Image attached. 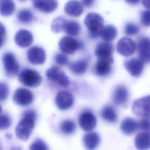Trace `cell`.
I'll return each mask as SVG.
<instances>
[{"mask_svg": "<svg viewBox=\"0 0 150 150\" xmlns=\"http://www.w3.org/2000/svg\"><path fill=\"white\" fill-rule=\"evenodd\" d=\"M36 113L33 110H28L23 112L22 118L15 128V135L22 141L28 140L35 127Z\"/></svg>", "mask_w": 150, "mask_h": 150, "instance_id": "obj_1", "label": "cell"}, {"mask_svg": "<svg viewBox=\"0 0 150 150\" xmlns=\"http://www.w3.org/2000/svg\"><path fill=\"white\" fill-rule=\"evenodd\" d=\"M89 35L92 38H97L104 27V19L98 13L91 12L88 13L84 19Z\"/></svg>", "mask_w": 150, "mask_h": 150, "instance_id": "obj_2", "label": "cell"}, {"mask_svg": "<svg viewBox=\"0 0 150 150\" xmlns=\"http://www.w3.org/2000/svg\"><path fill=\"white\" fill-rule=\"evenodd\" d=\"M18 80L24 86L29 87H38L42 81L39 73L30 69H23L18 74Z\"/></svg>", "mask_w": 150, "mask_h": 150, "instance_id": "obj_3", "label": "cell"}, {"mask_svg": "<svg viewBox=\"0 0 150 150\" xmlns=\"http://www.w3.org/2000/svg\"><path fill=\"white\" fill-rule=\"evenodd\" d=\"M2 62L5 73L7 77H13L18 74L20 66L12 53H5L2 56Z\"/></svg>", "mask_w": 150, "mask_h": 150, "instance_id": "obj_4", "label": "cell"}, {"mask_svg": "<svg viewBox=\"0 0 150 150\" xmlns=\"http://www.w3.org/2000/svg\"><path fill=\"white\" fill-rule=\"evenodd\" d=\"M132 111L138 117L150 118V95L134 101L132 105Z\"/></svg>", "mask_w": 150, "mask_h": 150, "instance_id": "obj_5", "label": "cell"}, {"mask_svg": "<svg viewBox=\"0 0 150 150\" xmlns=\"http://www.w3.org/2000/svg\"><path fill=\"white\" fill-rule=\"evenodd\" d=\"M46 77L49 80L64 87H67L69 84L68 77L57 66H53L49 68L46 71Z\"/></svg>", "mask_w": 150, "mask_h": 150, "instance_id": "obj_6", "label": "cell"}, {"mask_svg": "<svg viewBox=\"0 0 150 150\" xmlns=\"http://www.w3.org/2000/svg\"><path fill=\"white\" fill-rule=\"evenodd\" d=\"M33 101V95L28 89L20 87L17 88L13 96V101L18 105L24 107L30 104Z\"/></svg>", "mask_w": 150, "mask_h": 150, "instance_id": "obj_7", "label": "cell"}, {"mask_svg": "<svg viewBox=\"0 0 150 150\" xmlns=\"http://www.w3.org/2000/svg\"><path fill=\"white\" fill-rule=\"evenodd\" d=\"M59 47L64 53L73 54L81 47V44L70 36H66L59 40Z\"/></svg>", "mask_w": 150, "mask_h": 150, "instance_id": "obj_8", "label": "cell"}, {"mask_svg": "<svg viewBox=\"0 0 150 150\" xmlns=\"http://www.w3.org/2000/svg\"><path fill=\"white\" fill-rule=\"evenodd\" d=\"M135 42L131 38L124 37L121 38L117 44V50L118 53L125 57L132 55L136 49Z\"/></svg>", "mask_w": 150, "mask_h": 150, "instance_id": "obj_9", "label": "cell"}, {"mask_svg": "<svg viewBox=\"0 0 150 150\" xmlns=\"http://www.w3.org/2000/svg\"><path fill=\"white\" fill-rule=\"evenodd\" d=\"M139 59L145 63H150V38L141 37L137 42Z\"/></svg>", "mask_w": 150, "mask_h": 150, "instance_id": "obj_10", "label": "cell"}, {"mask_svg": "<svg viewBox=\"0 0 150 150\" xmlns=\"http://www.w3.org/2000/svg\"><path fill=\"white\" fill-rule=\"evenodd\" d=\"M55 103L59 110H68L74 103V97L69 91L65 90L60 91L56 96Z\"/></svg>", "mask_w": 150, "mask_h": 150, "instance_id": "obj_11", "label": "cell"}, {"mask_svg": "<svg viewBox=\"0 0 150 150\" xmlns=\"http://www.w3.org/2000/svg\"><path fill=\"white\" fill-rule=\"evenodd\" d=\"M113 62L112 56L107 58H98L94 67L95 73L100 77H105L109 75L112 71Z\"/></svg>", "mask_w": 150, "mask_h": 150, "instance_id": "obj_12", "label": "cell"}, {"mask_svg": "<svg viewBox=\"0 0 150 150\" xmlns=\"http://www.w3.org/2000/svg\"><path fill=\"white\" fill-rule=\"evenodd\" d=\"M27 59L33 64H42L46 60V53L43 48L39 46H33L27 52Z\"/></svg>", "mask_w": 150, "mask_h": 150, "instance_id": "obj_13", "label": "cell"}, {"mask_svg": "<svg viewBox=\"0 0 150 150\" xmlns=\"http://www.w3.org/2000/svg\"><path fill=\"white\" fill-rule=\"evenodd\" d=\"M124 64L127 71L133 77H138L143 72L144 62L139 59L132 58L125 60Z\"/></svg>", "mask_w": 150, "mask_h": 150, "instance_id": "obj_14", "label": "cell"}, {"mask_svg": "<svg viewBox=\"0 0 150 150\" xmlns=\"http://www.w3.org/2000/svg\"><path fill=\"white\" fill-rule=\"evenodd\" d=\"M79 123L80 127L85 131H91L94 129L97 120L95 115L90 111L83 112L79 119Z\"/></svg>", "mask_w": 150, "mask_h": 150, "instance_id": "obj_15", "label": "cell"}, {"mask_svg": "<svg viewBox=\"0 0 150 150\" xmlns=\"http://www.w3.org/2000/svg\"><path fill=\"white\" fill-rule=\"evenodd\" d=\"M32 5L38 10L45 13L54 11L58 6L57 0H31Z\"/></svg>", "mask_w": 150, "mask_h": 150, "instance_id": "obj_16", "label": "cell"}, {"mask_svg": "<svg viewBox=\"0 0 150 150\" xmlns=\"http://www.w3.org/2000/svg\"><path fill=\"white\" fill-rule=\"evenodd\" d=\"M129 96V91L127 87L122 85H119L115 88L112 93V102L117 105H124L128 101Z\"/></svg>", "mask_w": 150, "mask_h": 150, "instance_id": "obj_17", "label": "cell"}, {"mask_svg": "<svg viewBox=\"0 0 150 150\" xmlns=\"http://www.w3.org/2000/svg\"><path fill=\"white\" fill-rule=\"evenodd\" d=\"M33 36L32 33L26 29H20L15 34V43L21 47H27L33 42Z\"/></svg>", "mask_w": 150, "mask_h": 150, "instance_id": "obj_18", "label": "cell"}, {"mask_svg": "<svg viewBox=\"0 0 150 150\" xmlns=\"http://www.w3.org/2000/svg\"><path fill=\"white\" fill-rule=\"evenodd\" d=\"M114 50L113 45L110 42L98 43L95 49V54L97 58H107L112 57Z\"/></svg>", "mask_w": 150, "mask_h": 150, "instance_id": "obj_19", "label": "cell"}, {"mask_svg": "<svg viewBox=\"0 0 150 150\" xmlns=\"http://www.w3.org/2000/svg\"><path fill=\"white\" fill-rule=\"evenodd\" d=\"M64 11L69 16L78 17L83 13V7L80 2L76 0H70L66 4Z\"/></svg>", "mask_w": 150, "mask_h": 150, "instance_id": "obj_20", "label": "cell"}, {"mask_svg": "<svg viewBox=\"0 0 150 150\" xmlns=\"http://www.w3.org/2000/svg\"><path fill=\"white\" fill-rule=\"evenodd\" d=\"M83 142L86 149L89 150L94 149L100 142V137L97 132L89 131L84 135Z\"/></svg>", "mask_w": 150, "mask_h": 150, "instance_id": "obj_21", "label": "cell"}, {"mask_svg": "<svg viewBox=\"0 0 150 150\" xmlns=\"http://www.w3.org/2000/svg\"><path fill=\"white\" fill-rule=\"evenodd\" d=\"M135 147L138 149L146 150L150 148V134L146 131L138 133L134 139Z\"/></svg>", "mask_w": 150, "mask_h": 150, "instance_id": "obj_22", "label": "cell"}, {"mask_svg": "<svg viewBox=\"0 0 150 150\" xmlns=\"http://www.w3.org/2000/svg\"><path fill=\"white\" fill-rule=\"evenodd\" d=\"M138 128V122L130 117L124 119L120 124V129L122 132L125 135H129L132 134Z\"/></svg>", "mask_w": 150, "mask_h": 150, "instance_id": "obj_23", "label": "cell"}, {"mask_svg": "<svg viewBox=\"0 0 150 150\" xmlns=\"http://www.w3.org/2000/svg\"><path fill=\"white\" fill-rule=\"evenodd\" d=\"M88 65L87 60L83 59L70 63L69 64V69L73 74L76 75H82L86 73Z\"/></svg>", "mask_w": 150, "mask_h": 150, "instance_id": "obj_24", "label": "cell"}, {"mask_svg": "<svg viewBox=\"0 0 150 150\" xmlns=\"http://www.w3.org/2000/svg\"><path fill=\"white\" fill-rule=\"evenodd\" d=\"M117 35V30L112 25H108L103 27L100 36L101 38L106 42H111L114 40Z\"/></svg>", "mask_w": 150, "mask_h": 150, "instance_id": "obj_25", "label": "cell"}, {"mask_svg": "<svg viewBox=\"0 0 150 150\" xmlns=\"http://www.w3.org/2000/svg\"><path fill=\"white\" fill-rule=\"evenodd\" d=\"M100 115L101 117L104 121L110 123L115 122L118 118V115L115 110L110 105L105 106L102 109Z\"/></svg>", "mask_w": 150, "mask_h": 150, "instance_id": "obj_26", "label": "cell"}, {"mask_svg": "<svg viewBox=\"0 0 150 150\" xmlns=\"http://www.w3.org/2000/svg\"><path fill=\"white\" fill-rule=\"evenodd\" d=\"M15 11V4L12 0H1L0 13L2 16H10Z\"/></svg>", "mask_w": 150, "mask_h": 150, "instance_id": "obj_27", "label": "cell"}, {"mask_svg": "<svg viewBox=\"0 0 150 150\" xmlns=\"http://www.w3.org/2000/svg\"><path fill=\"white\" fill-rule=\"evenodd\" d=\"M81 30L80 25L76 21H67L64 31L70 36L78 35Z\"/></svg>", "mask_w": 150, "mask_h": 150, "instance_id": "obj_28", "label": "cell"}, {"mask_svg": "<svg viewBox=\"0 0 150 150\" xmlns=\"http://www.w3.org/2000/svg\"><path fill=\"white\" fill-rule=\"evenodd\" d=\"M18 21L22 24L31 23L34 19V15L32 11L28 9H22L17 13Z\"/></svg>", "mask_w": 150, "mask_h": 150, "instance_id": "obj_29", "label": "cell"}, {"mask_svg": "<svg viewBox=\"0 0 150 150\" xmlns=\"http://www.w3.org/2000/svg\"><path fill=\"white\" fill-rule=\"evenodd\" d=\"M60 131L66 135H70L76 131V126L75 122L71 120H64L60 124Z\"/></svg>", "mask_w": 150, "mask_h": 150, "instance_id": "obj_30", "label": "cell"}, {"mask_svg": "<svg viewBox=\"0 0 150 150\" xmlns=\"http://www.w3.org/2000/svg\"><path fill=\"white\" fill-rule=\"evenodd\" d=\"M67 21L63 16H59L55 18L51 25V29L55 33H59L64 30Z\"/></svg>", "mask_w": 150, "mask_h": 150, "instance_id": "obj_31", "label": "cell"}, {"mask_svg": "<svg viewBox=\"0 0 150 150\" xmlns=\"http://www.w3.org/2000/svg\"><path fill=\"white\" fill-rule=\"evenodd\" d=\"M139 32V26L134 23H128L124 28V33L128 36H134Z\"/></svg>", "mask_w": 150, "mask_h": 150, "instance_id": "obj_32", "label": "cell"}, {"mask_svg": "<svg viewBox=\"0 0 150 150\" xmlns=\"http://www.w3.org/2000/svg\"><path fill=\"white\" fill-rule=\"evenodd\" d=\"M12 121L10 117L6 114L1 113L0 118V128L1 129H6L11 127Z\"/></svg>", "mask_w": 150, "mask_h": 150, "instance_id": "obj_33", "label": "cell"}, {"mask_svg": "<svg viewBox=\"0 0 150 150\" xmlns=\"http://www.w3.org/2000/svg\"><path fill=\"white\" fill-rule=\"evenodd\" d=\"M29 149L30 150H47L49 148L43 140L37 139L30 145Z\"/></svg>", "mask_w": 150, "mask_h": 150, "instance_id": "obj_34", "label": "cell"}, {"mask_svg": "<svg viewBox=\"0 0 150 150\" xmlns=\"http://www.w3.org/2000/svg\"><path fill=\"white\" fill-rule=\"evenodd\" d=\"M140 22L141 24L145 26H150V10L146 9L141 12L140 15Z\"/></svg>", "mask_w": 150, "mask_h": 150, "instance_id": "obj_35", "label": "cell"}, {"mask_svg": "<svg viewBox=\"0 0 150 150\" xmlns=\"http://www.w3.org/2000/svg\"><path fill=\"white\" fill-rule=\"evenodd\" d=\"M138 128L143 131H150V118L143 117L138 122Z\"/></svg>", "mask_w": 150, "mask_h": 150, "instance_id": "obj_36", "label": "cell"}, {"mask_svg": "<svg viewBox=\"0 0 150 150\" xmlns=\"http://www.w3.org/2000/svg\"><path fill=\"white\" fill-rule=\"evenodd\" d=\"M65 54L58 53L55 55L54 61L57 64L60 66H66L68 64L69 58Z\"/></svg>", "mask_w": 150, "mask_h": 150, "instance_id": "obj_37", "label": "cell"}, {"mask_svg": "<svg viewBox=\"0 0 150 150\" xmlns=\"http://www.w3.org/2000/svg\"><path fill=\"white\" fill-rule=\"evenodd\" d=\"M0 89H1V101L5 100L8 96L9 93V88L6 84H5L4 82H1L0 83Z\"/></svg>", "mask_w": 150, "mask_h": 150, "instance_id": "obj_38", "label": "cell"}, {"mask_svg": "<svg viewBox=\"0 0 150 150\" xmlns=\"http://www.w3.org/2000/svg\"><path fill=\"white\" fill-rule=\"evenodd\" d=\"M1 46H2L5 39L6 31L4 26L2 23H1Z\"/></svg>", "mask_w": 150, "mask_h": 150, "instance_id": "obj_39", "label": "cell"}, {"mask_svg": "<svg viewBox=\"0 0 150 150\" xmlns=\"http://www.w3.org/2000/svg\"><path fill=\"white\" fill-rule=\"evenodd\" d=\"M95 0H81V2L83 6L85 7H90L94 3Z\"/></svg>", "mask_w": 150, "mask_h": 150, "instance_id": "obj_40", "label": "cell"}, {"mask_svg": "<svg viewBox=\"0 0 150 150\" xmlns=\"http://www.w3.org/2000/svg\"><path fill=\"white\" fill-rule=\"evenodd\" d=\"M142 3L146 9L150 10V0H142Z\"/></svg>", "mask_w": 150, "mask_h": 150, "instance_id": "obj_41", "label": "cell"}, {"mask_svg": "<svg viewBox=\"0 0 150 150\" xmlns=\"http://www.w3.org/2000/svg\"><path fill=\"white\" fill-rule=\"evenodd\" d=\"M127 3L132 5H135L139 4L141 0H125Z\"/></svg>", "mask_w": 150, "mask_h": 150, "instance_id": "obj_42", "label": "cell"}, {"mask_svg": "<svg viewBox=\"0 0 150 150\" xmlns=\"http://www.w3.org/2000/svg\"><path fill=\"white\" fill-rule=\"evenodd\" d=\"M19 1H25L26 0H19Z\"/></svg>", "mask_w": 150, "mask_h": 150, "instance_id": "obj_43", "label": "cell"}]
</instances>
